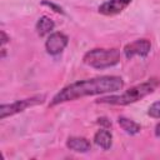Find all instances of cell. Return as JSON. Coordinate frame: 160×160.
Returning a JSON list of instances; mask_svg holds the SVG:
<instances>
[{"label": "cell", "mask_w": 160, "mask_h": 160, "mask_svg": "<svg viewBox=\"0 0 160 160\" xmlns=\"http://www.w3.org/2000/svg\"><path fill=\"white\" fill-rule=\"evenodd\" d=\"M124 86V81L120 76L114 75H105V76H98L92 79L80 80L76 82H72L68 86H65L62 90H60L51 100L50 106H55L60 102L75 100L84 96H91L98 94H105V92H115L121 90Z\"/></svg>", "instance_id": "1"}, {"label": "cell", "mask_w": 160, "mask_h": 160, "mask_svg": "<svg viewBox=\"0 0 160 160\" xmlns=\"http://www.w3.org/2000/svg\"><path fill=\"white\" fill-rule=\"evenodd\" d=\"M154 89H155V84L152 81H148V82H142L140 85H136V86L126 90L125 92H122L120 95H111V96L101 98L96 102L111 104V105H128V104L135 102V101L145 98L146 95L151 94L154 91Z\"/></svg>", "instance_id": "2"}, {"label": "cell", "mask_w": 160, "mask_h": 160, "mask_svg": "<svg viewBox=\"0 0 160 160\" xmlns=\"http://www.w3.org/2000/svg\"><path fill=\"white\" fill-rule=\"evenodd\" d=\"M84 62L95 69H106L114 66L120 60L118 49H92L84 55Z\"/></svg>", "instance_id": "3"}, {"label": "cell", "mask_w": 160, "mask_h": 160, "mask_svg": "<svg viewBox=\"0 0 160 160\" xmlns=\"http://www.w3.org/2000/svg\"><path fill=\"white\" fill-rule=\"evenodd\" d=\"M44 100H45L44 95H35V96H31V98H28V99L18 100V101L11 102V104H2L0 106V118L5 119L6 116H11L14 114L21 112L29 106L41 104Z\"/></svg>", "instance_id": "4"}, {"label": "cell", "mask_w": 160, "mask_h": 160, "mask_svg": "<svg viewBox=\"0 0 160 160\" xmlns=\"http://www.w3.org/2000/svg\"><path fill=\"white\" fill-rule=\"evenodd\" d=\"M68 36L62 32H52L49 35L46 42H45V48L46 51L50 55H58L60 54L68 45Z\"/></svg>", "instance_id": "5"}, {"label": "cell", "mask_w": 160, "mask_h": 160, "mask_svg": "<svg viewBox=\"0 0 160 160\" xmlns=\"http://www.w3.org/2000/svg\"><path fill=\"white\" fill-rule=\"evenodd\" d=\"M151 44L146 39H139L130 44H128L124 48V54L128 59H131L134 56H146L150 52Z\"/></svg>", "instance_id": "6"}, {"label": "cell", "mask_w": 160, "mask_h": 160, "mask_svg": "<svg viewBox=\"0 0 160 160\" xmlns=\"http://www.w3.org/2000/svg\"><path fill=\"white\" fill-rule=\"evenodd\" d=\"M130 2L131 0H109L99 6V11L104 15H114L122 11Z\"/></svg>", "instance_id": "7"}, {"label": "cell", "mask_w": 160, "mask_h": 160, "mask_svg": "<svg viewBox=\"0 0 160 160\" xmlns=\"http://www.w3.org/2000/svg\"><path fill=\"white\" fill-rule=\"evenodd\" d=\"M68 148L72 151H76V152H86L91 149V144L88 139L85 138H69L68 142H66Z\"/></svg>", "instance_id": "8"}, {"label": "cell", "mask_w": 160, "mask_h": 160, "mask_svg": "<svg viewBox=\"0 0 160 160\" xmlns=\"http://www.w3.org/2000/svg\"><path fill=\"white\" fill-rule=\"evenodd\" d=\"M94 141L98 146H100L101 149L104 150H108L110 149L111 144H112V135L109 130H105V129H101L99 130L95 136H94Z\"/></svg>", "instance_id": "9"}, {"label": "cell", "mask_w": 160, "mask_h": 160, "mask_svg": "<svg viewBox=\"0 0 160 160\" xmlns=\"http://www.w3.org/2000/svg\"><path fill=\"white\" fill-rule=\"evenodd\" d=\"M54 28H55V22L48 16H41L38 20L36 30H38V34L40 36H45L46 34H50L54 30Z\"/></svg>", "instance_id": "10"}, {"label": "cell", "mask_w": 160, "mask_h": 160, "mask_svg": "<svg viewBox=\"0 0 160 160\" xmlns=\"http://www.w3.org/2000/svg\"><path fill=\"white\" fill-rule=\"evenodd\" d=\"M118 122H119L120 128L126 134H130V135H135V134L140 132V130H141V128H140V125L138 122H135V121H132V120H130L128 118H124V116H120L118 119Z\"/></svg>", "instance_id": "11"}, {"label": "cell", "mask_w": 160, "mask_h": 160, "mask_svg": "<svg viewBox=\"0 0 160 160\" xmlns=\"http://www.w3.org/2000/svg\"><path fill=\"white\" fill-rule=\"evenodd\" d=\"M148 114H149L151 118L160 119V100H159V101H155V102L149 108Z\"/></svg>", "instance_id": "12"}, {"label": "cell", "mask_w": 160, "mask_h": 160, "mask_svg": "<svg viewBox=\"0 0 160 160\" xmlns=\"http://www.w3.org/2000/svg\"><path fill=\"white\" fill-rule=\"evenodd\" d=\"M42 4H45V5H48V6H50V8H52L56 12H62V10H61V8H59V6H56V5H54V4H51V2H46V1H44Z\"/></svg>", "instance_id": "13"}, {"label": "cell", "mask_w": 160, "mask_h": 160, "mask_svg": "<svg viewBox=\"0 0 160 160\" xmlns=\"http://www.w3.org/2000/svg\"><path fill=\"white\" fill-rule=\"evenodd\" d=\"M0 34H1V45H4V44H6V42H8V40H9V38L6 36V34H5L4 31H1Z\"/></svg>", "instance_id": "14"}, {"label": "cell", "mask_w": 160, "mask_h": 160, "mask_svg": "<svg viewBox=\"0 0 160 160\" xmlns=\"http://www.w3.org/2000/svg\"><path fill=\"white\" fill-rule=\"evenodd\" d=\"M99 124H104V125H106V126H111V122L110 121H108V119H105V118H101V119H99V121H98Z\"/></svg>", "instance_id": "15"}, {"label": "cell", "mask_w": 160, "mask_h": 160, "mask_svg": "<svg viewBox=\"0 0 160 160\" xmlns=\"http://www.w3.org/2000/svg\"><path fill=\"white\" fill-rule=\"evenodd\" d=\"M155 134H156V136H160V124L156 125V128H155Z\"/></svg>", "instance_id": "16"}]
</instances>
